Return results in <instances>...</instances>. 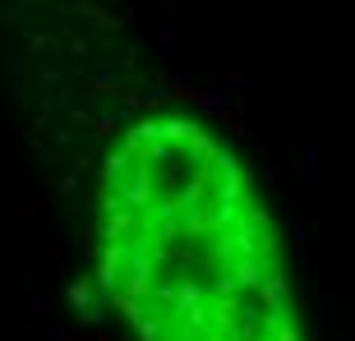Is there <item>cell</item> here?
Segmentation results:
<instances>
[{
  "mask_svg": "<svg viewBox=\"0 0 355 341\" xmlns=\"http://www.w3.org/2000/svg\"><path fill=\"white\" fill-rule=\"evenodd\" d=\"M97 277L139 341H304L259 184L203 120H144L111 148Z\"/></svg>",
  "mask_w": 355,
  "mask_h": 341,
  "instance_id": "obj_1",
  "label": "cell"
}]
</instances>
